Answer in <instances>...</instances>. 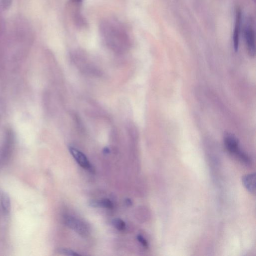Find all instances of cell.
<instances>
[{
  "label": "cell",
  "mask_w": 256,
  "mask_h": 256,
  "mask_svg": "<svg viewBox=\"0 0 256 256\" xmlns=\"http://www.w3.org/2000/svg\"><path fill=\"white\" fill-rule=\"evenodd\" d=\"M255 180V174H247L243 177L244 185L252 194H255L256 192Z\"/></svg>",
  "instance_id": "cell-7"
},
{
  "label": "cell",
  "mask_w": 256,
  "mask_h": 256,
  "mask_svg": "<svg viewBox=\"0 0 256 256\" xmlns=\"http://www.w3.org/2000/svg\"><path fill=\"white\" fill-rule=\"evenodd\" d=\"M126 204L128 205H131L132 204V202L131 201V200L129 199H127V200L126 201Z\"/></svg>",
  "instance_id": "cell-15"
},
{
  "label": "cell",
  "mask_w": 256,
  "mask_h": 256,
  "mask_svg": "<svg viewBox=\"0 0 256 256\" xmlns=\"http://www.w3.org/2000/svg\"><path fill=\"white\" fill-rule=\"evenodd\" d=\"M242 21V12L240 8H237L235 11V25L233 31V41L234 49L236 52L238 50L240 32Z\"/></svg>",
  "instance_id": "cell-5"
},
{
  "label": "cell",
  "mask_w": 256,
  "mask_h": 256,
  "mask_svg": "<svg viewBox=\"0 0 256 256\" xmlns=\"http://www.w3.org/2000/svg\"><path fill=\"white\" fill-rule=\"evenodd\" d=\"M74 20L76 24L79 26L83 27L86 25V21L84 18L79 11L75 13Z\"/></svg>",
  "instance_id": "cell-10"
},
{
  "label": "cell",
  "mask_w": 256,
  "mask_h": 256,
  "mask_svg": "<svg viewBox=\"0 0 256 256\" xmlns=\"http://www.w3.org/2000/svg\"><path fill=\"white\" fill-rule=\"evenodd\" d=\"M244 36L248 52L251 57H254L256 53L255 31L250 22L245 27Z\"/></svg>",
  "instance_id": "cell-4"
},
{
  "label": "cell",
  "mask_w": 256,
  "mask_h": 256,
  "mask_svg": "<svg viewBox=\"0 0 256 256\" xmlns=\"http://www.w3.org/2000/svg\"><path fill=\"white\" fill-rule=\"evenodd\" d=\"M227 149L231 153L237 155L240 160L243 162L246 161L248 156L241 150H240L238 140L232 135H227L224 139Z\"/></svg>",
  "instance_id": "cell-2"
},
{
  "label": "cell",
  "mask_w": 256,
  "mask_h": 256,
  "mask_svg": "<svg viewBox=\"0 0 256 256\" xmlns=\"http://www.w3.org/2000/svg\"><path fill=\"white\" fill-rule=\"evenodd\" d=\"M69 151L80 166L91 172L94 171V168L89 160L82 152L72 147H69Z\"/></svg>",
  "instance_id": "cell-6"
},
{
  "label": "cell",
  "mask_w": 256,
  "mask_h": 256,
  "mask_svg": "<svg viewBox=\"0 0 256 256\" xmlns=\"http://www.w3.org/2000/svg\"><path fill=\"white\" fill-rule=\"evenodd\" d=\"M99 207H103L108 209H112L114 208L113 203L108 199H103L98 201Z\"/></svg>",
  "instance_id": "cell-11"
},
{
  "label": "cell",
  "mask_w": 256,
  "mask_h": 256,
  "mask_svg": "<svg viewBox=\"0 0 256 256\" xmlns=\"http://www.w3.org/2000/svg\"><path fill=\"white\" fill-rule=\"evenodd\" d=\"M13 0H1V4L2 8L4 10H7L9 9L12 3Z\"/></svg>",
  "instance_id": "cell-14"
},
{
  "label": "cell",
  "mask_w": 256,
  "mask_h": 256,
  "mask_svg": "<svg viewBox=\"0 0 256 256\" xmlns=\"http://www.w3.org/2000/svg\"><path fill=\"white\" fill-rule=\"evenodd\" d=\"M58 253L63 255L66 256H78L79 255L77 252L68 249L61 248L58 250Z\"/></svg>",
  "instance_id": "cell-12"
},
{
  "label": "cell",
  "mask_w": 256,
  "mask_h": 256,
  "mask_svg": "<svg viewBox=\"0 0 256 256\" xmlns=\"http://www.w3.org/2000/svg\"><path fill=\"white\" fill-rule=\"evenodd\" d=\"M1 202L3 212L9 214L11 211V204L9 196L6 192H2L1 195Z\"/></svg>",
  "instance_id": "cell-8"
},
{
  "label": "cell",
  "mask_w": 256,
  "mask_h": 256,
  "mask_svg": "<svg viewBox=\"0 0 256 256\" xmlns=\"http://www.w3.org/2000/svg\"><path fill=\"white\" fill-rule=\"evenodd\" d=\"M112 224L114 227L120 231H124L126 230V223L122 219L119 218L115 219L112 221Z\"/></svg>",
  "instance_id": "cell-9"
},
{
  "label": "cell",
  "mask_w": 256,
  "mask_h": 256,
  "mask_svg": "<svg viewBox=\"0 0 256 256\" xmlns=\"http://www.w3.org/2000/svg\"><path fill=\"white\" fill-rule=\"evenodd\" d=\"M72 1L76 3H80L83 1V0H72Z\"/></svg>",
  "instance_id": "cell-16"
},
{
  "label": "cell",
  "mask_w": 256,
  "mask_h": 256,
  "mask_svg": "<svg viewBox=\"0 0 256 256\" xmlns=\"http://www.w3.org/2000/svg\"><path fill=\"white\" fill-rule=\"evenodd\" d=\"M64 222L66 225L82 236H86L89 233L87 226L83 222L72 216H65Z\"/></svg>",
  "instance_id": "cell-3"
},
{
  "label": "cell",
  "mask_w": 256,
  "mask_h": 256,
  "mask_svg": "<svg viewBox=\"0 0 256 256\" xmlns=\"http://www.w3.org/2000/svg\"><path fill=\"white\" fill-rule=\"evenodd\" d=\"M137 240H138V241L141 244V245L145 248H148V243L147 241V240L145 239V238H144L143 236L141 235H139L137 236Z\"/></svg>",
  "instance_id": "cell-13"
},
{
  "label": "cell",
  "mask_w": 256,
  "mask_h": 256,
  "mask_svg": "<svg viewBox=\"0 0 256 256\" xmlns=\"http://www.w3.org/2000/svg\"><path fill=\"white\" fill-rule=\"evenodd\" d=\"M100 32L106 43L115 50L124 51L130 44V39L126 31L116 21H104L101 24Z\"/></svg>",
  "instance_id": "cell-1"
}]
</instances>
